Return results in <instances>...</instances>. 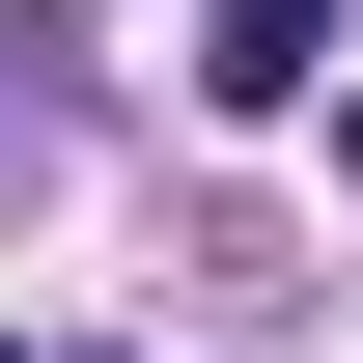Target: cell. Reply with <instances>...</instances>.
<instances>
[{
    "label": "cell",
    "instance_id": "1",
    "mask_svg": "<svg viewBox=\"0 0 363 363\" xmlns=\"http://www.w3.org/2000/svg\"><path fill=\"white\" fill-rule=\"evenodd\" d=\"M335 84V0H224V28H196V112H308Z\"/></svg>",
    "mask_w": 363,
    "mask_h": 363
}]
</instances>
